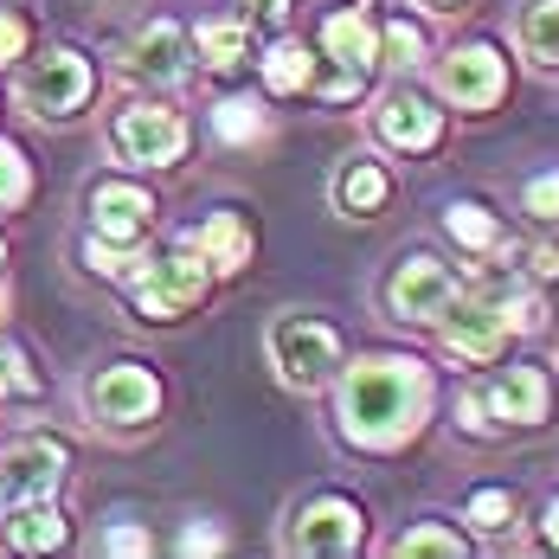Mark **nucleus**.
Instances as JSON below:
<instances>
[{"label":"nucleus","instance_id":"14","mask_svg":"<svg viewBox=\"0 0 559 559\" xmlns=\"http://www.w3.org/2000/svg\"><path fill=\"white\" fill-rule=\"evenodd\" d=\"M373 129H380V142L399 148V155H431L444 142V110L425 91H386L380 110H373Z\"/></svg>","mask_w":559,"mask_h":559},{"label":"nucleus","instance_id":"26","mask_svg":"<svg viewBox=\"0 0 559 559\" xmlns=\"http://www.w3.org/2000/svg\"><path fill=\"white\" fill-rule=\"evenodd\" d=\"M463 521H469V527H483V534H508V527H514V496H508L502 483L469 489V496H463Z\"/></svg>","mask_w":559,"mask_h":559},{"label":"nucleus","instance_id":"21","mask_svg":"<svg viewBox=\"0 0 559 559\" xmlns=\"http://www.w3.org/2000/svg\"><path fill=\"white\" fill-rule=\"evenodd\" d=\"M193 245L213 258V271H219V277H238V271L251 264V219H245V213H231V206H219L213 219H200Z\"/></svg>","mask_w":559,"mask_h":559},{"label":"nucleus","instance_id":"10","mask_svg":"<svg viewBox=\"0 0 559 559\" xmlns=\"http://www.w3.org/2000/svg\"><path fill=\"white\" fill-rule=\"evenodd\" d=\"M110 148L129 168H174L187 155V122L168 104H129L110 122Z\"/></svg>","mask_w":559,"mask_h":559},{"label":"nucleus","instance_id":"36","mask_svg":"<svg viewBox=\"0 0 559 559\" xmlns=\"http://www.w3.org/2000/svg\"><path fill=\"white\" fill-rule=\"evenodd\" d=\"M104 554H155V540L142 527H110L104 534Z\"/></svg>","mask_w":559,"mask_h":559},{"label":"nucleus","instance_id":"38","mask_svg":"<svg viewBox=\"0 0 559 559\" xmlns=\"http://www.w3.org/2000/svg\"><path fill=\"white\" fill-rule=\"evenodd\" d=\"M540 540H547V547L559 554V496L547 502V514H540Z\"/></svg>","mask_w":559,"mask_h":559},{"label":"nucleus","instance_id":"6","mask_svg":"<svg viewBox=\"0 0 559 559\" xmlns=\"http://www.w3.org/2000/svg\"><path fill=\"white\" fill-rule=\"evenodd\" d=\"M91 91H97V71H91V58L71 52V46H52L46 58H26V71H20V110L39 116V122L78 116L91 104Z\"/></svg>","mask_w":559,"mask_h":559},{"label":"nucleus","instance_id":"5","mask_svg":"<svg viewBox=\"0 0 559 559\" xmlns=\"http://www.w3.org/2000/svg\"><path fill=\"white\" fill-rule=\"evenodd\" d=\"M84 412L104 431H148L162 418V380L142 360H110L84 380Z\"/></svg>","mask_w":559,"mask_h":559},{"label":"nucleus","instance_id":"18","mask_svg":"<svg viewBox=\"0 0 559 559\" xmlns=\"http://www.w3.org/2000/svg\"><path fill=\"white\" fill-rule=\"evenodd\" d=\"M0 540H7L13 554H58V547L71 540V521H64V508H58L52 496H46V502H20L7 514Z\"/></svg>","mask_w":559,"mask_h":559},{"label":"nucleus","instance_id":"31","mask_svg":"<svg viewBox=\"0 0 559 559\" xmlns=\"http://www.w3.org/2000/svg\"><path fill=\"white\" fill-rule=\"evenodd\" d=\"M0 386L20 392V399H39L46 380L33 373V360H26V347H13V341H0Z\"/></svg>","mask_w":559,"mask_h":559},{"label":"nucleus","instance_id":"37","mask_svg":"<svg viewBox=\"0 0 559 559\" xmlns=\"http://www.w3.org/2000/svg\"><path fill=\"white\" fill-rule=\"evenodd\" d=\"M238 7H251V13H258V20H271V26L289 20V0H238Z\"/></svg>","mask_w":559,"mask_h":559},{"label":"nucleus","instance_id":"1","mask_svg":"<svg viewBox=\"0 0 559 559\" xmlns=\"http://www.w3.org/2000/svg\"><path fill=\"white\" fill-rule=\"evenodd\" d=\"M438 405V380L418 354H360L335 392L341 438L354 450H405Z\"/></svg>","mask_w":559,"mask_h":559},{"label":"nucleus","instance_id":"40","mask_svg":"<svg viewBox=\"0 0 559 559\" xmlns=\"http://www.w3.org/2000/svg\"><path fill=\"white\" fill-rule=\"evenodd\" d=\"M7 302H13V296H7V283H0V316H7Z\"/></svg>","mask_w":559,"mask_h":559},{"label":"nucleus","instance_id":"33","mask_svg":"<svg viewBox=\"0 0 559 559\" xmlns=\"http://www.w3.org/2000/svg\"><path fill=\"white\" fill-rule=\"evenodd\" d=\"M521 206H527L534 219H559V168L534 174V180L521 187Z\"/></svg>","mask_w":559,"mask_h":559},{"label":"nucleus","instance_id":"34","mask_svg":"<svg viewBox=\"0 0 559 559\" xmlns=\"http://www.w3.org/2000/svg\"><path fill=\"white\" fill-rule=\"evenodd\" d=\"M456 431L463 438H496V418H489V399L483 392H463L456 399Z\"/></svg>","mask_w":559,"mask_h":559},{"label":"nucleus","instance_id":"30","mask_svg":"<svg viewBox=\"0 0 559 559\" xmlns=\"http://www.w3.org/2000/svg\"><path fill=\"white\" fill-rule=\"evenodd\" d=\"M496 258H508L521 277H534V283H554L559 277V245H502Z\"/></svg>","mask_w":559,"mask_h":559},{"label":"nucleus","instance_id":"24","mask_svg":"<svg viewBox=\"0 0 559 559\" xmlns=\"http://www.w3.org/2000/svg\"><path fill=\"white\" fill-rule=\"evenodd\" d=\"M444 231L463 245V251H502L508 238H502V219L483 206V200H456L444 213Z\"/></svg>","mask_w":559,"mask_h":559},{"label":"nucleus","instance_id":"25","mask_svg":"<svg viewBox=\"0 0 559 559\" xmlns=\"http://www.w3.org/2000/svg\"><path fill=\"white\" fill-rule=\"evenodd\" d=\"M380 39H386V64H399V71H412V64L431 58V39H425V26L412 13H392L386 26H380Z\"/></svg>","mask_w":559,"mask_h":559},{"label":"nucleus","instance_id":"11","mask_svg":"<svg viewBox=\"0 0 559 559\" xmlns=\"http://www.w3.org/2000/svg\"><path fill=\"white\" fill-rule=\"evenodd\" d=\"M489 418H496V431H540L547 418H554V373L540 367V360H514V367H496L489 373Z\"/></svg>","mask_w":559,"mask_h":559},{"label":"nucleus","instance_id":"4","mask_svg":"<svg viewBox=\"0 0 559 559\" xmlns=\"http://www.w3.org/2000/svg\"><path fill=\"white\" fill-rule=\"evenodd\" d=\"M271 360H277L283 386H296V392L329 386L341 373V329L322 322V316H309V309H289V316L271 322Z\"/></svg>","mask_w":559,"mask_h":559},{"label":"nucleus","instance_id":"12","mask_svg":"<svg viewBox=\"0 0 559 559\" xmlns=\"http://www.w3.org/2000/svg\"><path fill=\"white\" fill-rule=\"evenodd\" d=\"M438 341H444V354H456V360L489 367V360H496L514 335L502 329V316H496V309H489L469 283H463V289H456V302L438 316Z\"/></svg>","mask_w":559,"mask_h":559},{"label":"nucleus","instance_id":"35","mask_svg":"<svg viewBox=\"0 0 559 559\" xmlns=\"http://www.w3.org/2000/svg\"><path fill=\"white\" fill-rule=\"evenodd\" d=\"M219 547H225V527H206V521H193L180 534V554H219Z\"/></svg>","mask_w":559,"mask_h":559},{"label":"nucleus","instance_id":"41","mask_svg":"<svg viewBox=\"0 0 559 559\" xmlns=\"http://www.w3.org/2000/svg\"><path fill=\"white\" fill-rule=\"evenodd\" d=\"M0 264H7V238H0Z\"/></svg>","mask_w":559,"mask_h":559},{"label":"nucleus","instance_id":"3","mask_svg":"<svg viewBox=\"0 0 559 559\" xmlns=\"http://www.w3.org/2000/svg\"><path fill=\"white\" fill-rule=\"evenodd\" d=\"M322 58L335 64V78H322V104H347L367 91V78L386 64V39L373 26L367 7H335L322 20Z\"/></svg>","mask_w":559,"mask_h":559},{"label":"nucleus","instance_id":"9","mask_svg":"<svg viewBox=\"0 0 559 559\" xmlns=\"http://www.w3.org/2000/svg\"><path fill=\"white\" fill-rule=\"evenodd\" d=\"M456 289H463V277L450 271L438 251H405L386 277V316L392 322H425V329H438V316L456 302Z\"/></svg>","mask_w":559,"mask_h":559},{"label":"nucleus","instance_id":"16","mask_svg":"<svg viewBox=\"0 0 559 559\" xmlns=\"http://www.w3.org/2000/svg\"><path fill=\"white\" fill-rule=\"evenodd\" d=\"M469 289H476V296L502 316L508 335H547V296H540V283L521 277L508 258H502V264H489V271L469 283Z\"/></svg>","mask_w":559,"mask_h":559},{"label":"nucleus","instance_id":"42","mask_svg":"<svg viewBox=\"0 0 559 559\" xmlns=\"http://www.w3.org/2000/svg\"><path fill=\"white\" fill-rule=\"evenodd\" d=\"M0 502H7V483H0Z\"/></svg>","mask_w":559,"mask_h":559},{"label":"nucleus","instance_id":"23","mask_svg":"<svg viewBox=\"0 0 559 559\" xmlns=\"http://www.w3.org/2000/svg\"><path fill=\"white\" fill-rule=\"evenodd\" d=\"M316 64H322V58L309 52L302 39H277V46L264 52V91H271V97L309 91V84H316Z\"/></svg>","mask_w":559,"mask_h":559},{"label":"nucleus","instance_id":"27","mask_svg":"<svg viewBox=\"0 0 559 559\" xmlns=\"http://www.w3.org/2000/svg\"><path fill=\"white\" fill-rule=\"evenodd\" d=\"M392 554H450V559H463L469 554V540L463 534H450V527H438V521H418V527H405L399 540H392Z\"/></svg>","mask_w":559,"mask_h":559},{"label":"nucleus","instance_id":"7","mask_svg":"<svg viewBox=\"0 0 559 559\" xmlns=\"http://www.w3.org/2000/svg\"><path fill=\"white\" fill-rule=\"evenodd\" d=\"M283 547H289V554L347 559V554H360V547H367V514H360V502H354V496H341V489H322V496L296 502Z\"/></svg>","mask_w":559,"mask_h":559},{"label":"nucleus","instance_id":"8","mask_svg":"<svg viewBox=\"0 0 559 559\" xmlns=\"http://www.w3.org/2000/svg\"><path fill=\"white\" fill-rule=\"evenodd\" d=\"M438 91L444 104L469 116H489L508 97V58L496 39H456L444 58H438Z\"/></svg>","mask_w":559,"mask_h":559},{"label":"nucleus","instance_id":"39","mask_svg":"<svg viewBox=\"0 0 559 559\" xmlns=\"http://www.w3.org/2000/svg\"><path fill=\"white\" fill-rule=\"evenodd\" d=\"M425 7H438V13H450V7H456V0H425Z\"/></svg>","mask_w":559,"mask_h":559},{"label":"nucleus","instance_id":"19","mask_svg":"<svg viewBox=\"0 0 559 559\" xmlns=\"http://www.w3.org/2000/svg\"><path fill=\"white\" fill-rule=\"evenodd\" d=\"M392 200V174L373 162V155H354V162H341L335 174V206L347 219H380Z\"/></svg>","mask_w":559,"mask_h":559},{"label":"nucleus","instance_id":"29","mask_svg":"<svg viewBox=\"0 0 559 559\" xmlns=\"http://www.w3.org/2000/svg\"><path fill=\"white\" fill-rule=\"evenodd\" d=\"M26 193H33V162H26V148H20V142H0V213H7V206H26Z\"/></svg>","mask_w":559,"mask_h":559},{"label":"nucleus","instance_id":"15","mask_svg":"<svg viewBox=\"0 0 559 559\" xmlns=\"http://www.w3.org/2000/svg\"><path fill=\"white\" fill-rule=\"evenodd\" d=\"M193 64V33L174 26V20H148L129 46H122V71L135 84H180Z\"/></svg>","mask_w":559,"mask_h":559},{"label":"nucleus","instance_id":"22","mask_svg":"<svg viewBox=\"0 0 559 559\" xmlns=\"http://www.w3.org/2000/svg\"><path fill=\"white\" fill-rule=\"evenodd\" d=\"M514 39L534 71H559V0H527L514 20Z\"/></svg>","mask_w":559,"mask_h":559},{"label":"nucleus","instance_id":"13","mask_svg":"<svg viewBox=\"0 0 559 559\" xmlns=\"http://www.w3.org/2000/svg\"><path fill=\"white\" fill-rule=\"evenodd\" d=\"M71 476V450L58 438H20V444L0 450V483H7V502H46L64 489Z\"/></svg>","mask_w":559,"mask_h":559},{"label":"nucleus","instance_id":"28","mask_svg":"<svg viewBox=\"0 0 559 559\" xmlns=\"http://www.w3.org/2000/svg\"><path fill=\"white\" fill-rule=\"evenodd\" d=\"M213 135L219 142H258L264 135V110L251 97H225L219 110H213Z\"/></svg>","mask_w":559,"mask_h":559},{"label":"nucleus","instance_id":"32","mask_svg":"<svg viewBox=\"0 0 559 559\" xmlns=\"http://www.w3.org/2000/svg\"><path fill=\"white\" fill-rule=\"evenodd\" d=\"M33 46V20L20 7H0V64H20Z\"/></svg>","mask_w":559,"mask_h":559},{"label":"nucleus","instance_id":"2","mask_svg":"<svg viewBox=\"0 0 559 559\" xmlns=\"http://www.w3.org/2000/svg\"><path fill=\"white\" fill-rule=\"evenodd\" d=\"M213 258L193 245V238H180L174 251H162V258H135L129 264V296H135V316L142 322H180L206 289H213Z\"/></svg>","mask_w":559,"mask_h":559},{"label":"nucleus","instance_id":"17","mask_svg":"<svg viewBox=\"0 0 559 559\" xmlns=\"http://www.w3.org/2000/svg\"><path fill=\"white\" fill-rule=\"evenodd\" d=\"M148 225H155V200H148L135 180H97V187H91V231H97V238L135 251V245L148 238Z\"/></svg>","mask_w":559,"mask_h":559},{"label":"nucleus","instance_id":"20","mask_svg":"<svg viewBox=\"0 0 559 559\" xmlns=\"http://www.w3.org/2000/svg\"><path fill=\"white\" fill-rule=\"evenodd\" d=\"M193 58L206 64V71H245V58H251V20H238V13H219V20H200L193 26Z\"/></svg>","mask_w":559,"mask_h":559}]
</instances>
